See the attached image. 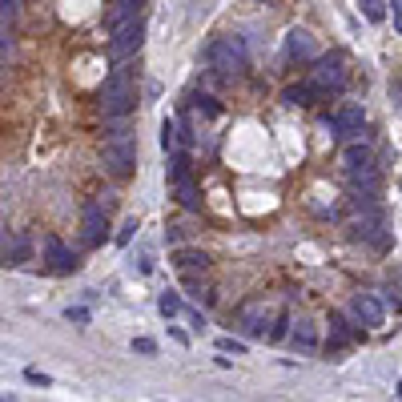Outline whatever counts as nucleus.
I'll return each instance as SVG.
<instances>
[{"mask_svg": "<svg viewBox=\"0 0 402 402\" xmlns=\"http://www.w3.org/2000/svg\"><path fill=\"white\" fill-rule=\"evenodd\" d=\"M129 109H133V77H129V69H117L101 89V113L105 117H125Z\"/></svg>", "mask_w": 402, "mask_h": 402, "instance_id": "1", "label": "nucleus"}, {"mask_svg": "<svg viewBox=\"0 0 402 402\" xmlns=\"http://www.w3.org/2000/svg\"><path fill=\"white\" fill-rule=\"evenodd\" d=\"M209 61H213V69L222 77H238V73H245V45H241L238 36H222V41H213V48H209Z\"/></svg>", "mask_w": 402, "mask_h": 402, "instance_id": "2", "label": "nucleus"}, {"mask_svg": "<svg viewBox=\"0 0 402 402\" xmlns=\"http://www.w3.org/2000/svg\"><path fill=\"white\" fill-rule=\"evenodd\" d=\"M141 36H145V20H141V16H133L129 24L113 29V41H109V61H125V57H133V52L141 48Z\"/></svg>", "mask_w": 402, "mask_h": 402, "instance_id": "3", "label": "nucleus"}, {"mask_svg": "<svg viewBox=\"0 0 402 402\" xmlns=\"http://www.w3.org/2000/svg\"><path fill=\"white\" fill-rule=\"evenodd\" d=\"M133 137L129 133H117V137H109L105 141V169H113L117 177H125L129 169H133Z\"/></svg>", "mask_w": 402, "mask_h": 402, "instance_id": "4", "label": "nucleus"}, {"mask_svg": "<svg viewBox=\"0 0 402 402\" xmlns=\"http://www.w3.org/2000/svg\"><path fill=\"white\" fill-rule=\"evenodd\" d=\"M354 318L362 322V326H366V330H378V326H382V306H378V298H374V294H354Z\"/></svg>", "mask_w": 402, "mask_h": 402, "instance_id": "5", "label": "nucleus"}, {"mask_svg": "<svg viewBox=\"0 0 402 402\" xmlns=\"http://www.w3.org/2000/svg\"><path fill=\"white\" fill-rule=\"evenodd\" d=\"M266 326H270V310H266V302H250L245 310H241V330L250 338H261L266 334Z\"/></svg>", "mask_w": 402, "mask_h": 402, "instance_id": "6", "label": "nucleus"}, {"mask_svg": "<svg viewBox=\"0 0 402 402\" xmlns=\"http://www.w3.org/2000/svg\"><path fill=\"white\" fill-rule=\"evenodd\" d=\"M314 80H318L322 89H342V57H322L314 64Z\"/></svg>", "mask_w": 402, "mask_h": 402, "instance_id": "7", "label": "nucleus"}, {"mask_svg": "<svg viewBox=\"0 0 402 402\" xmlns=\"http://www.w3.org/2000/svg\"><path fill=\"white\" fill-rule=\"evenodd\" d=\"M45 257H48V270H57V273L77 270V254H69L57 238H45Z\"/></svg>", "mask_w": 402, "mask_h": 402, "instance_id": "8", "label": "nucleus"}, {"mask_svg": "<svg viewBox=\"0 0 402 402\" xmlns=\"http://www.w3.org/2000/svg\"><path fill=\"white\" fill-rule=\"evenodd\" d=\"M362 121H366V117H362V109H358V105H346L342 113H334V117H330V129H334L338 137H354V133L362 129Z\"/></svg>", "mask_w": 402, "mask_h": 402, "instance_id": "9", "label": "nucleus"}, {"mask_svg": "<svg viewBox=\"0 0 402 402\" xmlns=\"http://www.w3.org/2000/svg\"><path fill=\"white\" fill-rule=\"evenodd\" d=\"M85 241H89V245H101V241H105V206H101V201L85 206Z\"/></svg>", "mask_w": 402, "mask_h": 402, "instance_id": "10", "label": "nucleus"}, {"mask_svg": "<svg viewBox=\"0 0 402 402\" xmlns=\"http://www.w3.org/2000/svg\"><path fill=\"white\" fill-rule=\"evenodd\" d=\"M286 52H289V57H298V61L314 57V36H310L306 29H289V36H286Z\"/></svg>", "mask_w": 402, "mask_h": 402, "instance_id": "11", "label": "nucleus"}, {"mask_svg": "<svg viewBox=\"0 0 402 402\" xmlns=\"http://www.w3.org/2000/svg\"><path fill=\"white\" fill-rule=\"evenodd\" d=\"M137 8H141V0H113L109 4V29H121V24H129L133 16H137Z\"/></svg>", "mask_w": 402, "mask_h": 402, "instance_id": "12", "label": "nucleus"}, {"mask_svg": "<svg viewBox=\"0 0 402 402\" xmlns=\"http://www.w3.org/2000/svg\"><path fill=\"white\" fill-rule=\"evenodd\" d=\"M318 89H322L318 80H314V85H289L282 101H286L289 109H298V105H314V101H318Z\"/></svg>", "mask_w": 402, "mask_h": 402, "instance_id": "13", "label": "nucleus"}, {"mask_svg": "<svg viewBox=\"0 0 402 402\" xmlns=\"http://www.w3.org/2000/svg\"><path fill=\"white\" fill-rule=\"evenodd\" d=\"M374 165V157H370L366 145H354V149H346V169L350 173H358V169H370Z\"/></svg>", "mask_w": 402, "mask_h": 402, "instance_id": "14", "label": "nucleus"}, {"mask_svg": "<svg viewBox=\"0 0 402 402\" xmlns=\"http://www.w3.org/2000/svg\"><path fill=\"white\" fill-rule=\"evenodd\" d=\"M173 185H177V197H181V206H185V209H197V206H201V201H197V189H193V181H189V173L173 177Z\"/></svg>", "mask_w": 402, "mask_h": 402, "instance_id": "15", "label": "nucleus"}, {"mask_svg": "<svg viewBox=\"0 0 402 402\" xmlns=\"http://www.w3.org/2000/svg\"><path fill=\"white\" fill-rule=\"evenodd\" d=\"M173 261L181 266V270H189V273H193V270H206V266H209V257H206V254H197V250H181Z\"/></svg>", "mask_w": 402, "mask_h": 402, "instance_id": "16", "label": "nucleus"}, {"mask_svg": "<svg viewBox=\"0 0 402 402\" xmlns=\"http://www.w3.org/2000/svg\"><path fill=\"white\" fill-rule=\"evenodd\" d=\"M294 342H298L302 350H314V346H318V334H314V326H310L306 318L294 326Z\"/></svg>", "mask_w": 402, "mask_h": 402, "instance_id": "17", "label": "nucleus"}, {"mask_svg": "<svg viewBox=\"0 0 402 402\" xmlns=\"http://www.w3.org/2000/svg\"><path fill=\"white\" fill-rule=\"evenodd\" d=\"M177 125L173 121H165V125H161V149H165V153H181V149H177Z\"/></svg>", "mask_w": 402, "mask_h": 402, "instance_id": "18", "label": "nucleus"}, {"mask_svg": "<svg viewBox=\"0 0 402 402\" xmlns=\"http://www.w3.org/2000/svg\"><path fill=\"white\" fill-rule=\"evenodd\" d=\"M157 310L165 314V318H173L177 310H181V298H177L173 289H165V294H161V302H157Z\"/></svg>", "mask_w": 402, "mask_h": 402, "instance_id": "19", "label": "nucleus"}, {"mask_svg": "<svg viewBox=\"0 0 402 402\" xmlns=\"http://www.w3.org/2000/svg\"><path fill=\"white\" fill-rule=\"evenodd\" d=\"M193 109H201L206 117H217V101L213 96H193Z\"/></svg>", "mask_w": 402, "mask_h": 402, "instance_id": "20", "label": "nucleus"}, {"mask_svg": "<svg viewBox=\"0 0 402 402\" xmlns=\"http://www.w3.org/2000/svg\"><path fill=\"white\" fill-rule=\"evenodd\" d=\"M362 8H366V20H382V16H386L382 0H362Z\"/></svg>", "mask_w": 402, "mask_h": 402, "instance_id": "21", "label": "nucleus"}, {"mask_svg": "<svg viewBox=\"0 0 402 402\" xmlns=\"http://www.w3.org/2000/svg\"><path fill=\"white\" fill-rule=\"evenodd\" d=\"M24 257H29V241L16 238V241H13V250H8V261H24Z\"/></svg>", "mask_w": 402, "mask_h": 402, "instance_id": "22", "label": "nucleus"}, {"mask_svg": "<svg viewBox=\"0 0 402 402\" xmlns=\"http://www.w3.org/2000/svg\"><path fill=\"white\" fill-rule=\"evenodd\" d=\"M286 326H289V318L278 314V322H273V330H270V342H282V338H286Z\"/></svg>", "mask_w": 402, "mask_h": 402, "instance_id": "23", "label": "nucleus"}, {"mask_svg": "<svg viewBox=\"0 0 402 402\" xmlns=\"http://www.w3.org/2000/svg\"><path fill=\"white\" fill-rule=\"evenodd\" d=\"M64 318H69V322H77V326H85V322H89V310H80V306L73 310V306H69V310H64Z\"/></svg>", "mask_w": 402, "mask_h": 402, "instance_id": "24", "label": "nucleus"}, {"mask_svg": "<svg viewBox=\"0 0 402 402\" xmlns=\"http://www.w3.org/2000/svg\"><path fill=\"white\" fill-rule=\"evenodd\" d=\"M133 234H137V222H125V229L117 234V245H129V241H133Z\"/></svg>", "mask_w": 402, "mask_h": 402, "instance_id": "25", "label": "nucleus"}, {"mask_svg": "<svg viewBox=\"0 0 402 402\" xmlns=\"http://www.w3.org/2000/svg\"><path fill=\"white\" fill-rule=\"evenodd\" d=\"M217 346H222L225 354H229V350H234V354H241V350H245V346H241V342H234V338H222V342H217Z\"/></svg>", "mask_w": 402, "mask_h": 402, "instance_id": "26", "label": "nucleus"}, {"mask_svg": "<svg viewBox=\"0 0 402 402\" xmlns=\"http://www.w3.org/2000/svg\"><path fill=\"white\" fill-rule=\"evenodd\" d=\"M24 378H29V382H41V386H48V374H41V370H24Z\"/></svg>", "mask_w": 402, "mask_h": 402, "instance_id": "27", "label": "nucleus"}, {"mask_svg": "<svg viewBox=\"0 0 402 402\" xmlns=\"http://www.w3.org/2000/svg\"><path fill=\"white\" fill-rule=\"evenodd\" d=\"M390 8H394V29L402 32V0H390Z\"/></svg>", "mask_w": 402, "mask_h": 402, "instance_id": "28", "label": "nucleus"}, {"mask_svg": "<svg viewBox=\"0 0 402 402\" xmlns=\"http://www.w3.org/2000/svg\"><path fill=\"white\" fill-rule=\"evenodd\" d=\"M133 350H141V354H153V342H149V338H137V342H133Z\"/></svg>", "mask_w": 402, "mask_h": 402, "instance_id": "29", "label": "nucleus"}, {"mask_svg": "<svg viewBox=\"0 0 402 402\" xmlns=\"http://www.w3.org/2000/svg\"><path fill=\"white\" fill-rule=\"evenodd\" d=\"M0 8H4V16H13L16 13V0H0Z\"/></svg>", "mask_w": 402, "mask_h": 402, "instance_id": "30", "label": "nucleus"}, {"mask_svg": "<svg viewBox=\"0 0 402 402\" xmlns=\"http://www.w3.org/2000/svg\"><path fill=\"white\" fill-rule=\"evenodd\" d=\"M399 394H402V382H399Z\"/></svg>", "mask_w": 402, "mask_h": 402, "instance_id": "31", "label": "nucleus"}]
</instances>
